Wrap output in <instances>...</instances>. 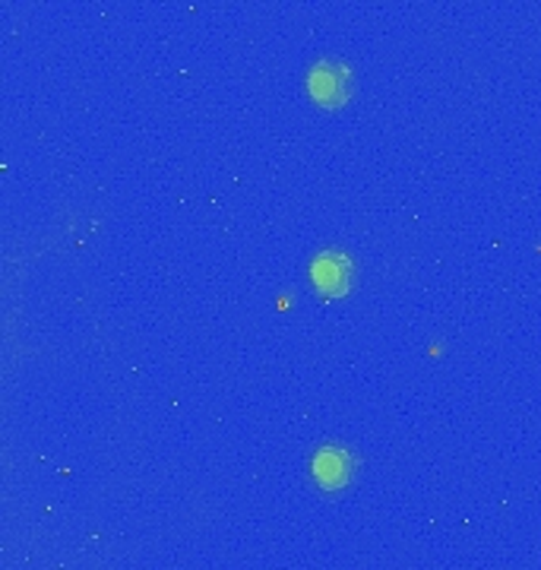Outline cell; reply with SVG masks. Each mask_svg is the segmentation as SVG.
<instances>
[{"instance_id": "3", "label": "cell", "mask_w": 541, "mask_h": 570, "mask_svg": "<svg viewBox=\"0 0 541 570\" xmlns=\"http://www.w3.org/2000/svg\"><path fill=\"white\" fill-rule=\"evenodd\" d=\"M352 469H355L352 453L345 448H336V444H326L314 456V475H317L323 489H342L348 482Z\"/></svg>"}, {"instance_id": "2", "label": "cell", "mask_w": 541, "mask_h": 570, "mask_svg": "<svg viewBox=\"0 0 541 570\" xmlns=\"http://www.w3.org/2000/svg\"><path fill=\"white\" fill-rule=\"evenodd\" d=\"M311 279L323 295H342L352 283V261L340 250H323L311 264Z\"/></svg>"}, {"instance_id": "1", "label": "cell", "mask_w": 541, "mask_h": 570, "mask_svg": "<svg viewBox=\"0 0 541 570\" xmlns=\"http://www.w3.org/2000/svg\"><path fill=\"white\" fill-rule=\"evenodd\" d=\"M307 89H311V96L317 99L326 108H336L348 99V92H352V73H348V67L342 61H321L311 67V73H307Z\"/></svg>"}]
</instances>
